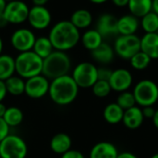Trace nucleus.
Returning <instances> with one entry per match:
<instances>
[{"label":"nucleus","instance_id":"obj_27","mask_svg":"<svg viewBox=\"0 0 158 158\" xmlns=\"http://www.w3.org/2000/svg\"><path fill=\"white\" fill-rule=\"evenodd\" d=\"M80 38H81L83 46L90 51L97 48L103 42L102 36L99 34V32L96 29L89 30V31L85 32L83 36Z\"/></svg>","mask_w":158,"mask_h":158},{"label":"nucleus","instance_id":"obj_10","mask_svg":"<svg viewBox=\"0 0 158 158\" xmlns=\"http://www.w3.org/2000/svg\"><path fill=\"white\" fill-rule=\"evenodd\" d=\"M49 81L43 74H39L25 81L24 93L31 99H41L48 93Z\"/></svg>","mask_w":158,"mask_h":158},{"label":"nucleus","instance_id":"obj_50","mask_svg":"<svg viewBox=\"0 0 158 158\" xmlns=\"http://www.w3.org/2000/svg\"><path fill=\"white\" fill-rule=\"evenodd\" d=\"M156 34L158 35V28H157V31H156Z\"/></svg>","mask_w":158,"mask_h":158},{"label":"nucleus","instance_id":"obj_35","mask_svg":"<svg viewBox=\"0 0 158 158\" xmlns=\"http://www.w3.org/2000/svg\"><path fill=\"white\" fill-rule=\"evenodd\" d=\"M60 158H85V156L80 151L70 149L69 151L61 154Z\"/></svg>","mask_w":158,"mask_h":158},{"label":"nucleus","instance_id":"obj_42","mask_svg":"<svg viewBox=\"0 0 158 158\" xmlns=\"http://www.w3.org/2000/svg\"><path fill=\"white\" fill-rule=\"evenodd\" d=\"M152 124H153V126L158 129V109L155 111V114H154L153 117L152 118Z\"/></svg>","mask_w":158,"mask_h":158},{"label":"nucleus","instance_id":"obj_19","mask_svg":"<svg viewBox=\"0 0 158 158\" xmlns=\"http://www.w3.org/2000/svg\"><path fill=\"white\" fill-rule=\"evenodd\" d=\"M49 146L53 152L58 154H63L71 149L72 139L68 134L60 132L52 137Z\"/></svg>","mask_w":158,"mask_h":158},{"label":"nucleus","instance_id":"obj_21","mask_svg":"<svg viewBox=\"0 0 158 158\" xmlns=\"http://www.w3.org/2000/svg\"><path fill=\"white\" fill-rule=\"evenodd\" d=\"M91 56L96 61L102 64H108L114 60V51L109 44L102 42L97 48L91 51Z\"/></svg>","mask_w":158,"mask_h":158},{"label":"nucleus","instance_id":"obj_30","mask_svg":"<svg viewBox=\"0 0 158 158\" xmlns=\"http://www.w3.org/2000/svg\"><path fill=\"white\" fill-rule=\"evenodd\" d=\"M129 60L133 69L138 71H143L148 68L152 60L142 51H139Z\"/></svg>","mask_w":158,"mask_h":158},{"label":"nucleus","instance_id":"obj_20","mask_svg":"<svg viewBox=\"0 0 158 158\" xmlns=\"http://www.w3.org/2000/svg\"><path fill=\"white\" fill-rule=\"evenodd\" d=\"M152 0H128L127 8L131 15L139 19L152 11Z\"/></svg>","mask_w":158,"mask_h":158},{"label":"nucleus","instance_id":"obj_33","mask_svg":"<svg viewBox=\"0 0 158 158\" xmlns=\"http://www.w3.org/2000/svg\"><path fill=\"white\" fill-rule=\"evenodd\" d=\"M113 71L106 68V67H101L98 68V80H102V81H109V79L111 77Z\"/></svg>","mask_w":158,"mask_h":158},{"label":"nucleus","instance_id":"obj_36","mask_svg":"<svg viewBox=\"0 0 158 158\" xmlns=\"http://www.w3.org/2000/svg\"><path fill=\"white\" fill-rule=\"evenodd\" d=\"M155 109L153 108V106H146V107H142L141 108V112L143 114L144 118H148V119H152L155 114Z\"/></svg>","mask_w":158,"mask_h":158},{"label":"nucleus","instance_id":"obj_25","mask_svg":"<svg viewBox=\"0 0 158 158\" xmlns=\"http://www.w3.org/2000/svg\"><path fill=\"white\" fill-rule=\"evenodd\" d=\"M32 50L42 60H44L48 56H49L55 49L53 48V46L48 37L41 36L35 39Z\"/></svg>","mask_w":158,"mask_h":158},{"label":"nucleus","instance_id":"obj_17","mask_svg":"<svg viewBox=\"0 0 158 158\" xmlns=\"http://www.w3.org/2000/svg\"><path fill=\"white\" fill-rule=\"evenodd\" d=\"M140 51L151 60L158 59V35L156 33L145 34L140 38Z\"/></svg>","mask_w":158,"mask_h":158},{"label":"nucleus","instance_id":"obj_45","mask_svg":"<svg viewBox=\"0 0 158 158\" xmlns=\"http://www.w3.org/2000/svg\"><path fill=\"white\" fill-rule=\"evenodd\" d=\"M6 5H7V2L5 0H0V14H2L4 12Z\"/></svg>","mask_w":158,"mask_h":158},{"label":"nucleus","instance_id":"obj_16","mask_svg":"<svg viewBox=\"0 0 158 158\" xmlns=\"http://www.w3.org/2000/svg\"><path fill=\"white\" fill-rule=\"evenodd\" d=\"M143 120L144 117L141 112V108L137 105L124 111L122 122L125 125V127L128 129H138L142 125Z\"/></svg>","mask_w":158,"mask_h":158},{"label":"nucleus","instance_id":"obj_6","mask_svg":"<svg viewBox=\"0 0 158 158\" xmlns=\"http://www.w3.org/2000/svg\"><path fill=\"white\" fill-rule=\"evenodd\" d=\"M27 144L17 135H9L0 142V158H25Z\"/></svg>","mask_w":158,"mask_h":158},{"label":"nucleus","instance_id":"obj_3","mask_svg":"<svg viewBox=\"0 0 158 158\" xmlns=\"http://www.w3.org/2000/svg\"><path fill=\"white\" fill-rule=\"evenodd\" d=\"M71 69V60L69 56L59 50H54L49 56L43 60L42 74L48 79H56L68 74Z\"/></svg>","mask_w":158,"mask_h":158},{"label":"nucleus","instance_id":"obj_48","mask_svg":"<svg viewBox=\"0 0 158 158\" xmlns=\"http://www.w3.org/2000/svg\"><path fill=\"white\" fill-rule=\"evenodd\" d=\"M151 158H158V152H156V153H154L153 155H152Z\"/></svg>","mask_w":158,"mask_h":158},{"label":"nucleus","instance_id":"obj_9","mask_svg":"<svg viewBox=\"0 0 158 158\" xmlns=\"http://www.w3.org/2000/svg\"><path fill=\"white\" fill-rule=\"evenodd\" d=\"M29 10L24 2L21 0H13L7 3L3 14L9 23L20 24L27 21Z\"/></svg>","mask_w":158,"mask_h":158},{"label":"nucleus","instance_id":"obj_44","mask_svg":"<svg viewBox=\"0 0 158 158\" xmlns=\"http://www.w3.org/2000/svg\"><path fill=\"white\" fill-rule=\"evenodd\" d=\"M6 111H7V107L5 106V104L3 102H0V118H3Z\"/></svg>","mask_w":158,"mask_h":158},{"label":"nucleus","instance_id":"obj_18","mask_svg":"<svg viewBox=\"0 0 158 158\" xmlns=\"http://www.w3.org/2000/svg\"><path fill=\"white\" fill-rule=\"evenodd\" d=\"M139 26V21L133 15H125L117 20V31L120 35H135Z\"/></svg>","mask_w":158,"mask_h":158},{"label":"nucleus","instance_id":"obj_11","mask_svg":"<svg viewBox=\"0 0 158 158\" xmlns=\"http://www.w3.org/2000/svg\"><path fill=\"white\" fill-rule=\"evenodd\" d=\"M35 39L36 38L31 30L26 28H21L16 30L12 34L10 42L12 47L20 53H22L32 50Z\"/></svg>","mask_w":158,"mask_h":158},{"label":"nucleus","instance_id":"obj_15","mask_svg":"<svg viewBox=\"0 0 158 158\" xmlns=\"http://www.w3.org/2000/svg\"><path fill=\"white\" fill-rule=\"evenodd\" d=\"M118 153L114 144L109 141H101L92 147L89 158H116Z\"/></svg>","mask_w":158,"mask_h":158},{"label":"nucleus","instance_id":"obj_28","mask_svg":"<svg viewBox=\"0 0 158 158\" xmlns=\"http://www.w3.org/2000/svg\"><path fill=\"white\" fill-rule=\"evenodd\" d=\"M3 119L10 127H17L23 121V113L18 107H15V106L9 107L7 108V111L3 116Z\"/></svg>","mask_w":158,"mask_h":158},{"label":"nucleus","instance_id":"obj_29","mask_svg":"<svg viewBox=\"0 0 158 158\" xmlns=\"http://www.w3.org/2000/svg\"><path fill=\"white\" fill-rule=\"evenodd\" d=\"M139 24L141 25L145 34H152L156 33L158 28V15L155 14L153 11L149 12L142 18H140Z\"/></svg>","mask_w":158,"mask_h":158},{"label":"nucleus","instance_id":"obj_46","mask_svg":"<svg viewBox=\"0 0 158 158\" xmlns=\"http://www.w3.org/2000/svg\"><path fill=\"white\" fill-rule=\"evenodd\" d=\"M89 1H91L92 3H95V4H102V3L108 1V0H89Z\"/></svg>","mask_w":158,"mask_h":158},{"label":"nucleus","instance_id":"obj_41","mask_svg":"<svg viewBox=\"0 0 158 158\" xmlns=\"http://www.w3.org/2000/svg\"><path fill=\"white\" fill-rule=\"evenodd\" d=\"M32 1L35 6H45L48 2V0H32Z\"/></svg>","mask_w":158,"mask_h":158},{"label":"nucleus","instance_id":"obj_32","mask_svg":"<svg viewBox=\"0 0 158 158\" xmlns=\"http://www.w3.org/2000/svg\"><path fill=\"white\" fill-rule=\"evenodd\" d=\"M91 89L93 94L98 98H105L112 91L109 82L102 80H97V82L91 87Z\"/></svg>","mask_w":158,"mask_h":158},{"label":"nucleus","instance_id":"obj_24","mask_svg":"<svg viewBox=\"0 0 158 158\" xmlns=\"http://www.w3.org/2000/svg\"><path fill=\"white\" fill-rule=\"evenodd\" d=\"M123 114H124V110L116 102L109 103L108 105H106V107L103 110L104 120L112 125H115L122 122Z\"/></svg>","mask_w":158,"mask_h":158},{"label":"nucleus","instance_id":"obj_7","mask_svg":"<svg viewBox=\"0 0 158 158\" xmlns=\"http://www.w3.org/2000/svg\"><path fill=\"white\" fill-rule=\"evenodd\" d=\"M98 68L91 62L84 61L75 66L71 75L78 88H91L98 80Z\"/></svg>","mask_w":158,"mask_h":158},{"label":"nucleus","instance_id":"obj_4","mask_svg":"<svg viewBox=\"0 0 158 158\" xmlns=\"http://www.w3.org/2000/svg\"><path fill=\"white\" fill-rule=\"evenodd\" d=\"M43 60L33 50L22 52L15 59V73L23 79L42 74Z\"/></svg>","mask_w":158,"mask_h":158},{"label":"nucleus","instance_id":"obj_2","mask_svg":"<svg viewBox=\"0 0 158 158\" xmlns=\"http://www.w3.org/2000/svg\"><path fill=\"white\" fill-rule=\"evenodd\" d=\"M79 88L69 74L58 77L49 83L48 95L51 101L58 105L72 103L78 95Z\"/></svg>","mask_w":158,"mask_h":158},{"label":"nucleus","instance_id":"obj_13","mask_svg":"<svg viewBox=\"0 0 158 158\" xmlns=\"http://www.w3.org/2000/svg\"><path fill=\"white\" fill-rule=\"evenodd\" d=\"M27 21L36 30H44L51 23V14L45 6H34L29 10Z\"/></svg>","mask_w":158,"mask_h":158},{"label":"nucleus","instance_id":"obj_47","mask_svg":"<svg viewBox=\"0 0 158 158\" xmlns=\"http://www.w3.org/2000/svg\"><path fill=\"white\" fill-rule=\"evenodd\" d=\"M2 50H3V41L2 38L0 37V55L2 54Z\"/></svg>","mask_w":158,"mask_h":158},{"label":"nucleus","instance_id":"obj_39","mask_svg":"<svg viewBox=\"0 0 158 158\" xmlns=\"http://www.w3.org/2000/svg\"><path fill=\"white\" fill-rule=\"evenodd\" d=\"M116 158H138V157L130 152H123L118 153Z\"/></svg>","mask_w":158,"mask_h":158},{"label":"nucleus","instance_id":"obj_34","mask_svg":"<svg viewBox=\"0 0 158 158\" xmlns=\"http://www.w3.org/2000/svg\"><path fill=\"white\" fill-rule=\"evenodd\" d=\"M10 135V127L4 121L3 118H0V142L7 136Z\"/></svg>","mask_w":158,"mask_h":158},{"label":"nucleus","instance_id":"obj_38","mask_svg":"<svg viewBox=\"0 0 158 158\" xmlns=\"http://www.w3.org/2000/svg\"><path fill=\"white\" fill-rule=\"evenodd\" d=\"M112 2L114 4V6L119 7V8H124L127 7L128 0H112Z\"/></svg>","mask_w":158,"mask_h":158},{"label":"nucleus","instance_id":"obj_23","mask_svg":"<svg viewBox=\"0 0 158 158\" xmlns=\"http://www.w3.org/2000/svg\"><path fill=\"white\" fill-rule=\"evenodd\" d=\"M70 23L78 30L86 29L92 23V15L88 10H77L72 14Z\"/></svg>","mask_w":158,"mask_h":158},{"label":"nucleus","instance_id":"obj_8","mask_svg":"<svg viewBox=\"0 0 158 158\" xmlns=\"http://www.w3.org/2000/svg\"><path fill=\"white\" fill-rule=\"evenodd\" d=\"M113 48L120 58L130 60L136 53L140 51V38L136 35H119Z\"/></svg>","mask_w":158,"mask_h":158},{"label":"nucleus","instance_id":"obj_26","mask_svg":"<svg viewBox=\"0 0 158 158\" xmlns=\"http://www.w3.org/2000/svg\"><path fill=\"white\" fill-rule=\"evenodd\" d=\"M4 82H5L8 93L13 96H20L24 93L25 81H24V79H23L19 75L14 74Z\"/></svg>","mask_w":158,"mask_h":158},{"label":"nucleus","instance_id":"obj_37","mask_svg":"<svg viewBox=\"0 0 158 158\" xmlns=\"http://www.w3.org/2000/svg\"><path fill=\"white\" fill-rule=\"evenodd\" d=\"M7 94H8V91H7V89H6L5 82L0 80V102H3V100L6 98Z\"/></svg>","mask_w":158,"mask_h":158},{"label":"nucleus","instance_id":"obj_49","mask_svg":"<svg viewBox=\"0 0 158 158\" xmlns=\"http://www.w3.org/2000/svg\"><path fill=\"white\" fill-rule=\"evenodd\" d=\"M5 1H6L7 3H9V2H11V1H13V0H5Z\"/></svg>","mask_w":158,"mask_h":158},{"label":"nucleus","instance_id":"obj_12","mask_svg":"<svg viewBox=\"0 0 158 158\" xmlns=\"http://www.w3.org/2000/svg\"><path fill=\"white\" fill-rule=\"evenodd\" d=\"M108 82L112 90L121 93L128 90L133 83V77L128 70L119 68L113 71Z\"/></svg>","mask_w":158,"mask_h":158},{"label":"nucleus","instance_id":"obj_5","mask_svg":"<svg viewBox=\"0 0 158 158\" xmlns=\"http://www.w3.org/2000/svg\"><path fill=\"white\" fill-rule=\"evenodd\" d=\"M136 104L141 108L146 106H153L158 101V86L157 84L150 80L143 79L138 82L132 91Z\"/></svg>","mask_w":158,"mask_h":158},{"label":"nucleus","instance_id":"obj_43","mask_svg":"<svg viewBox=\"0 0 158 158\" xmlns=\"http://www.w3.org/2000/svg\"><path fill=\"white\" fill-rule=\"evenodd\" d=\"M152 11H153L155 14L158 15V0H152Z\"/></svg>","mask_w":158,"mask_h":158},{"label":"nucleus","instance_id":"obj_1","mask_svg":"<svg viewBox=\"0 0 158 158\" xmlns=\"http://www.w3.org/2000/svg\"><path fill=\"white\" fill-rule=\"evenodd\" d=\"M48 37L55 50L65 52L77 45L80 40V33L70 21H61L51 28Z\"/></svg>","mask_w":158,"mask_h":158},{"label":"nucleus","instance_id":"obj_14","mask_svg":"<svg viewBox=\"0 0 158 158\" xmlns=\"http://www.w3.org/2000/svg\"><path fill=\"white\" fill-rule=\"evenodd\" d=\"M117 20L118 19L116 17H114V15L109 14V13L102 14L99 18V20L97 22L96 30L102 36V38L118 35Z\"/></svg>","mask_w":158,"mask_h":158},{"label":"nucleus","instance_id":"obj_22","mask_svg":"<svg viewBox=\"0 0 158 158\" xmlns=\"http://www.w3.org/2000/svg\"><path fill=\"white\" fill-rule=\"evenodd\" d=\"M15 74V59L10 55H0V80L6 81L7 79Z\"/></svg>","mask_w":158,"mask_h":158},{"label":"nucleus","instance_id":"obj_40","mask_svg":"<svg viewBox=\"0 0 158 158\" xmlns=\"http://www.w3.org/2000/svg\"><path fill=\"white\" fill-rule=\"evenodd\" d=\"M8 21L6 20V18H5V16H4V14L2 13V14H0V28H4V27H6L7 25H8Z\"/></svg>","mask_w":158,"mask_h":158},{"label":"nucleus","instance_id":"obj_31","mask_svg":"<svg viewBox=\"0 0 158 158\" xmlns=\"http://www.w3.org/2000/svg\"><path fill=\"white\" fill-rule=\"evenodd\" d=\"M116 103L124 110H127L130 109L134 106H136V101L134 98V95L132 92L127 90L124 92H121L116 100Z\"/></svg>","mask_w":158,"mask_h":158}]
</instances>
